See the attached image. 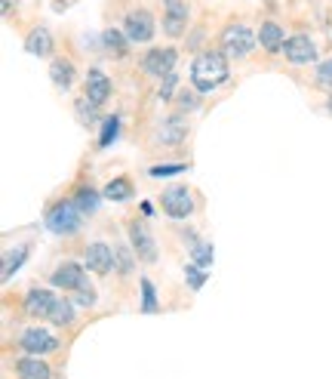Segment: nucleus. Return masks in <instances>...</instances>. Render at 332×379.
I'll use <instances>...</instances> for the list:
<instances>
[{"mask_svg":"<svg viewBox=\"0 0 332 379\" xmlns=\"http://www.w3.org/2000/svg\"><path fill=\"white\" fill-rule=\"evenodd\" d=\"M191 253H194V262L200 268L212 265V244H197V247H191Z\"/></svg>","mask_w":332,"mask_h":379,"instance_id":"obj_28","label":"nucleus"},{"mask_svg":"<svg viewBox=\"0 0 332 379\" xmlns=\"http://www.w3.org/2000/svg\"><path fill=\"white\" fill-rule=\"evenodd\" d=\"M46 321H52V324H59V327H68V324L74 321V302L68 299H59L52 305V311H50V318Z\"/></svg>","mask_w":332,"mask_h":379,"instance_id":"obj_21","label":"nucleus"},{"mask_svg":"<svg viewBox=\"0 0 332 379\" xmlns=\"http://www.w3.org/2000/svg\"><path fill=\"white\" fill-rule=\"evenodd\" d=\"M166 83L160 87V99H170V92H172V87H175V74H170V78H163Z\"/></svg>","mask_w":332,"mask_h":379,"instance_id":"obj_34","label":"nucleus"},{"mask_svg":"<svg viewBox=\"0 0 332 379\" xmlns=\"http://www.w3.org/2000/svg\"><path fill=\"white\" fill-rule=\"evenodd\" d=\"M160 207H163L166 216H172V219H188L194 213V198H191L188 185H172V188H166L160 194Z\"/></svg>","mask_w":332,"mask_h":379,"instance_id":"obj_4","label":"nucleus"},{"mask_svg":"<svg viewBox=\"0 0 332 379\" xmlns=\"http://www.w3.org/2000/svg\"><path fill=\"white\" fill-rule=\"evenodd\" d=\"M231 78V68H228V55L218 53V50H209V53H200L191 65V83L197 92H212L218 90L221 83Z\"/></svg>","mask_w":332,"mask_h":379,"instance_id":"obj_1","label":"nucleus"},{"mask_svg":"<svg viewBox=\"0 0 332 379\" xmlns=\"http://www.w3.org/2000/svg\"><path fill=\"white\" fill-rule=\"evenodd\" d=\"M286 59H289L292 65H308L317 59V46H314V41L308 34H295V37H286L283 41V50H280Z\"/></svg>","mask_w":332,"mask_h":379,"instance_id":"obj_8","label":"nucleus"},{"mask_svg":"<svg viewBox=\"0 0 332 379\" xmlns=\"http://www.w3.org/2000/svg\"><path fill=\"white\" fill-rule=\"evenodd\" d=\"M22 348L28 355H50V351L59 348V339L43 327H31V330L22 333Z\"/></svg>","mask_w":332,"mask_h":379,"instance_id":"obj_9","label":"nucleus"},{"mask_svg":"<svg viewBox=\"0 0 332 379\" xmlns=\"http://www.w3.org/2000/svg\"><path fill=\"white\" fill-rule=\"evenodd\" d=\"M55 302H59V296H52L50 290L34 287V290L25 296V311L31 314V318H50V311H52Z\"/></svg>","mask_w":332,"mask_h":379,"instance_id":"obj_12","label":"nucleus"},{"mask_svg":"<svg viewBox=\"0 0 332 379\" xmlns=\"http://www.w3.org/2000/svg\"><path fill=\"white\" fill-rule=\"evenodd\" d=\"M117 133H120V120H117V117H105V124H101V139H99V145L108 148V145L117 139Z\"/></svg>","mask_w":332,"mask_h":379,"instance_id":"obj_24","label":"nucleus"},{"mask_svg":"<svg viewBox=\"0 0 332 379\" xmlns=\"http://www.w3.org/2000/svg\"><path fill=\"white\" fill-rule=\"evenodd\" d=\"M101 46L108 50L111 59H123V55L129 53L126 50L129 37H126V31H117V28H105V31H101Z\"/></svg>","mask_w":332,"mask_h":379,"instance_id":"obj_16","label":"nucleus"},{"mask_svg":"<svg viewBox=\"0 0 332 379\" xmlns=\"http://www.w3.org/2000/svg\"><path fill=\"white\" fill-rule=\"evenodd\" d=\"M142 293H145V311H157V293L148 277H142Z\"/></svg>","mask_w":332,"mask_h":379,"instance_id":"obj_31","label":"nucleus"},{"mask_svg":"<svg viewBox=\"0 0 332 379\" xmlns=\"http://www.w3.org/2000/svg\"><path fill=\"white\" fill-rule=\"evenodd\" d=\"M184 22L188 18H175V16H163V31L170 37H182L184 34Z\"/></svg>","mask_w":332,"mask_h":379,"instance_id":"obj_29","label":"nucleus"},{"mask_svg":"<svg viewBox=\"0 0 332 379\" xmlns=\"http://www.w3.org/2000/svg\"><path fill=\"white\" fill-rule=\"evenodd\" d=\"M126 231H129V247H133V253L142 259V262H157V244H154V237L148 235L145 222L129 219Z\"/></svg>","mask_w":332,"mask_h":379,"instance_id":"obj_7","label":"nucleus"},{"mask_svg":"<svg viewBox=\"0 0 332 379\" xmlns=\"http://www.w3.org/2000/svg\"><path fill=\"white\" fill-rule=\"evenodd\" d=\"M329 111H332V96H329Z\"/></svg>","mask_w":332,"mask_h":379,"instance_id":"obj_35","label":"nucleus"},{"mask_svg":"<svg viewBox=\"0 0 332 379\" xmlns=\"http://www.w3.org/2000/svg\"><path fill=\"white\" fill-rule=\"evenodd\" d=\"M175 99H179V108H182V111H194V108L200 105V102H197V92H188V90H182Z\"/></svg>","mask_w":332,"mask_h":379,"instance_id":"obj_32","label":"nucleus"},{"mask_svg":"<svg viewBox=\"0 0 332 379\" xmlns=\"http://www.w3.org/2000/svg\"><path fill=\"white\" fill-rule=\"evenodd\" d=\"M87 96L96 102V105H105V102L111 99V80H108L105 71L92 68V71L87 74Z\"/></svg>","mask_w":332,"mask_h":379,"instance_id":"obj_14","label":"nucleus"},{"mask_svg":"<svg viewBox=\"0 0 332 379\" xmlns=\"http://www.w3.org/2000/svg\"><path fill=\"white\" fill-rule=\"evenodd\" d=\"M123 31L133 43H148L157 31V22L148 9H133V13H126V18H123Z\"/></svg>","mask_w":332,"mask_h":379,"instance_id":"obj_5","label":"nucleus"},{"mask_svg":"<svg viewBox=\"0 0 332 379\" xmlns=\"http://www.w3.org/2000/svg\"><path fill=\"white\" fill-rule=\"evenodd\" d=\"M253 46H255V37L246 25L234 22L221 31V50H225V55H231V59H246V55L253 53Z\"/></svg>","mask_w":332,"mask_h":379,"instance_id":"obj_3","label":"nucleus"},{"mask_svg":"<svg viewBox=\"0 0 332 379\" xmlns=\"http://www.w3.org/2000/svg\"><path fill=\"white\" fill-rule=\"evenodd\" d=\"M283 41H286V34H283L280 25H277V22H262V28H258V43H262V50L280 53Z\"/></svg>","mask_w":332,"mask_h":379,"instance_id":"obj_15","label":"nucleus"},{"mask_svg":"<svg viewBox=\"0 0 332 379\" xmlns=\"http://www.w3.org/2000/svg\"><path fill=\"white\" fill-rule=\"evenodd\" d=\"M50 281H52V287H59V290H77V287L87 281V274H83V268L77 262H62L50 274Z\"/></svg>","mask_w":332,"mask_h":379,"instance_id":"obj_11","label":"nucleus"},{"mask_svg":"<svg viewBox=\"0 0 332 379\" xmlns=\"http://www.w3.org/2000/svg\"><path fill=\"white\" fill-rule=\"evenodd\" d=\"M50 78H52V83L59 90H68L74 83V62L71 59H55L50 65Z\"/></svg>","mask_w":332,"mask_h":379,"instance_id":"obj_19","label":"nucleus"},{"mask_svg":"<svg viewBox=\"0 0 332 379\" xmlns=\"http://www.w3.org/2000/svg\"><path fill=\"white\" fill-rule=\"evenodd\" d=\"M16 376L18 379H50V367L40 358H18L16 361Z\"/></svg>","mask_w":332,"mask_h":379,"instance_id":"obj_17","label":"nucleus"},{"mask_svg":"<svg viewBox=\"0 0 332 379\" xmlns=\"http://www.w3.org/2000/svg\"><path fill=\"white\" fill-rule=\"evenodd\" d=\"M25 50L31 55H50L52 53V34L46 31V28H34V31L25 37Z\"/></svg>","mask_w":332,"mask_h":379,"instance_id":"obj_18","label":"nucleus"},{"mask_svg":"<svg viewBox=\"0 0 332 379\" xmlns=\"http://www.w3.org/2000/svg\"><path fill=\"white\" fill-rule=\"evenodd\" d=\"M83 225V210L74 201H59L46 213V228L55 235H77Z\"/></svg>","mask_w":332,"mask_h":379,"instance_id":"obj_2","label":"nucleus"},{"mask_svg":"<svg viewBox=\"0 0 332 379\" xmlns=\"http://www.w3.org/2000/svg\"><path fill=\"white\" fill-rule=\"evenodd\" d=\"M163 9H166V16H175V18H188L191 13L188 0H163Z\"/></svg>","mask_w":332,"mask_h":379,"instance_id":"obj_26","label":"nucleus"},{"mask_svg":"<svg viewBox=\"0 0 332 379\" xmlns=\"http://www.w3.org/2000/svg\"><path fill=\"white\" fill-rule=\"evenodd\" d=\"M175 59H179V53H175L172 46H154V50L145 53L142 68H145V74H151V78H170L175 68Z\"/></svg>","mask_w":332,"mask_h":379,"instance_id":"obj_6","label":"nucleus"},{"mask_svg":"<svg viewBox=\"0 0 332 379\" xmlns=\"http://www.w3.org/2000/svg\"><path fill=\"white\" fill-rule=\"evenodd\" d=\"M87 268L96 274H108L114 268V250H111L105 240H92L87 247Z\"/></svg>","mask_w":332,"mask_h":379,"instance_id":"obj_10","label":"nucleus"},{"mask_svg":"<svg viewBox=\"0 0 332 379\" xmlns=\"http://www.w3.org/2000/svg\"><path fill=\"white\" fill-rule=\"evenodd\" d=\"M175 173H184V164H160V166H151L148 176H154V179H163V176H175Z\"/></svg>","mask_w":332,"mask_h":379,"instance_id":"obj_30","label":"nucleus"},{"mask_svg":"<svg viewBox=\"0 0 332 379\" xmlns=\"http://www.w3.org/2000/svg\"><path fill=\"white\" fill-rule=\"evenodd\" d=\"M74 302L83 305V309H92V305H96V290H92V284L83 281L77 287V296H74Z\"/></svg>","mask_w":332,"mask_h":379,"instance_id":"obj_25","label":"nucleus"},{"mask_svg":"<svg viewBox=\"0 0 332 379\" xmlns=\"http://www.w3.org/2000/svg\"><path fill=\"white\" fill-rule=\"evenodd\" d=\"M317 83H323V87H332V59H326L317 68Z\"/></svg>","mask_w":332,"mask_h":379,"instance_id":"obj_33","label":"nucleus"},{"mask_svg":"<svg viewBox=\"0 0 332 379\" xmlns=\"http://www.w3.org/2000/svg\"><path fill=\"white\" fill-rule=\"evenodd\" d=\"M101 198H108V201H129V198H133V182H129L126 176H117V179H111L105 185Z\"/></svg>","mask_w":332,"mask_h":379,"instance_id":"obj_20","label":"nucleus"},{"mask_svg":"<svg viewBox=\"0 0 332 379\" xmlns=\"http://www.w3.org/2000/svg\"><path fill=\"white\" fill-rule=\"evenodd\" d=\"M114 265H117V272L120 274H133V253L123 247V244H114Z\"/></svg>","mask_w":332,"mask_h":379,"instance_id":"obj_23","label":"nucleus"},{"mask_svg":"<svg viewBox=\"0 0 332 379\" xmlns=\"http://www.w3.org/2000/svg\"><path fill=\"white\" fill-rule=\"evenodd\" d=\"M74 203H77V207H80L83 213H92V210L99 207V194L92 191V188H87V185H83V188L74 191Z\"/></svg>","mask_w":332,"mask_h":379,"instance_id":"obj_22","label":"nucleus"},{"mask_svg":"<svg viewBox=\"0 0 332 379\" xmlns=\"http://www.w3.org/2000/svg\"><path fill=\"white\" fill-rule=\"evenodd\" d=\"M157 139H160L163 145H182L184 139H188V124H184L182 114H172L163 120V127L157 129Z\"/></svg>","mask_w":332,"mask_h":379,"instance_id":"obj_13","label":"nucleus"},{"mask_svg":"<svg viewBox=\"0 0 332 379\" xmlns=\"http://www.w3.org/2000/svg\"><path fill=\"white\" fill-rule=\"evenodd\" d=\"M184 281H188L191 290H200L206 284V272H200V265H188L184 268Z\"/></svg>","mask_w":332,"mask_h":379,"instance_id":"obj_27","label":"nucleus"}]
</instances>
